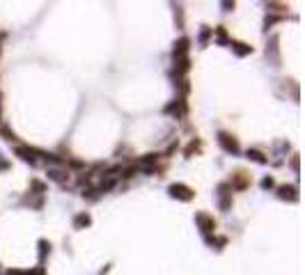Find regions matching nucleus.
Segmentation results:
<instances>
[{
	"label": "nucleus",
	"instance_id": "obj_1",
	"mask_svg": "<svg viewBox=\"0 0 305 275\" xmlns=\"http://www.w3.org/2000/svg\"><path fill=\"white\" fill-rule=\"evenodd\" d=\"M218 142H221V147L225 151H229V154H236V151H239V142H236V138L229 136V133H221V136H218Z\"/></svg>",
	"mask_w": 305,
	"mask_h": 275
},
{
	"label": "nucleus",
	"instance_id": "obj_10",
	"mask_svg": "<svg viewBox=\"0 0 305 275\" xmlns=\"http://www.w3.org/2000/svg\"><path fill=\"white\" fill-rule=\"evenodd\" d=\"M252 48L250 46H245V44H236V53L239 55H245V53H250Z\"/></svg>",
	"mask_w": 305,
	"mask_h": 275
},
{
	"label": "nucleus",
	"instance_id": "obj_13",
	"mask_svg": "<svg viewBox=\"0 0 305 275\" xmlns=\"http://www.w3.org/2000/svg\"><path fill=\"white\" fill-rule=\"evenodd\" d=\"M25 275H30V273H25ZM35 275H44V269H37V271H35Z\"/></svg>",
	"mask_w": 305,
	"mask_h": 275
},
{
	"label": "nucleus",
	"instance_id": "obj_2",
	"mask_svg": "<svg viewBox=\"0 0 305 275\" xmlns=\"http://www.w3.org/2000/svg\"><path fill=\"white\" fill-rule=\"evenodd\" d=\"M170 195H172V198L184 200V202H188V200L193 198V191L188 188V186H184V184H172L170 186Z\"/></svg>",
	"mask_w": 305,
	"mask_h": 275
},
{
	"label": "nucleus",
	"instance_id": "obj_6",
	"mask_svg": "<svg viewBox=\"0 0 305 275\" xmlns=\"http://www.w3.org/2000/svg\"><path fill=\"white\" fill-rule=\"evenodd\" d=\"M165 113H177V115H184V113H186V103L179 99V101H177V103H172V106H170V108H165Z\"/></svg>",
	"mask_w": 305,
	"mask_h": 275
},
{
	"label": "nucleus",
	"instance_id": "obj_12",
	"mask_svg": "<svg viewBox=\"0 0 305 275\" xmlns=\"http://www.w3.org/2000/svg\"><path fill=\"white\" fill-rule=\"evenodd\" d=\"M262 186H264V188H271V186H273V179H271V177H266V179L262 181Z\"/></svg>",
	"mask_w": 305,
	"mask_h": 275
},
{
	"label": "nucleus",
	"instance_id": "obj_8",
	"mask_svg": "<svg viewBox=\"0 0 305 275\" xmlns=\"http://www.w3.org/2000/svg\"><path fill=\"white\" fill-rule=\"evenodd\" d=\"M74 225H76V227H87V225H90V215H87V213H80V215H76V220H74Z\"/></svg>",
	"mask_w": 305,
	"mask_h": 275
},
{
	"label": "nucleus",
	"instance_id": "obj_9",
	"mask_svg": "<svg viewBox=\"0 0 305 275\" xmlns=\"http://www.w3.org/2000/svg\"><path fill=\"white\" fill-rule=\"evenodd\" d=\"M177 71H179V73H186V71H188V58H186V55L177 58Z\"/></svg>",
	"mask_w": 305,
	"mask_h": 275
},
{
	"label": "nucleus",
	"instance_id": "obj_11",
	"mask_svg": "<svg viewBox=\"0 0 305 275\" xmlns=\"http://www.w3.org/2000/svg\"><path fill=\"white\" fill-rule=\"evenodd\" d=\"M248 156H252V158H255V161H259V163H264V161H266V158H264V156L259 154V151H255V149H252V151H248Z\"/></svg>",
	"mask_w": 305,
	"mask_h": 275
},
{
	"label": "nucleus",
	"instance_id": "obj_3",
	"mask_svg": "<svg viewBox=\"0 0 305 275\" xmlns=\"http://www.w3.org/2000/svg\"><path fill=\"white\" fill-rule=\"evenodd\" d=\"M198 222H200V227H202V232H214V227H216L214 218L207 213H198Z\"/></svg>",
	"mask_w": 305,
	"mask_h": 275
},
{
	"label": "nucleus",
	"instance_id": "obj_5",
	"mask_svg": "<svg viewBox=\"0 0 305 275\" xmlns=\"http://www.w3.org/2000/svg\"><path fill=\"white\" fill-rule=\"evenodd\" d=\"M186 51H188V39L184 37V39H179V42L174 44V58H181Z\"/></svg>",
	"mask_w": 305,
	"mask_h": 275
},
{
	"label": "nucleus",
	"instance_id": "obj_4",
	"mask_svg": "<svg viewBox=\"0 0 305 275\" xmlns=\"http://www.w3.org/2000/svg\"><path fill=\"white\" fill-rule=\"evenodd\" d=\"M278 191H280V198L282 200H299V195H296V188H294V186H280V188H278Z\"/></svg>",
	"mask_w": 305,
	"mask_h": 275
},
{
	"label": "nucleus",
	"instance_id": "obj_7",
	"mask_svg": "<svg viewBox=\"0 0 305 275\" xmlns=\"http://www.w3.org/2000/svg\"><path fill=\"white\" fill-rule=\"evenodd\" d=\"M245 184H248V177H245L243 170H239L236 177H234V186H236V188H245Z\"/></svg>",
	"mask_w": 305,
	"mask_h": 275
}]
</instances>
